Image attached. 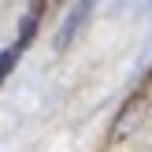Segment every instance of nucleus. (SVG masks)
Here are the masks:
<instances>
[{"label": "nucleus", "instance_id": "nucleus-1", "mask_svg": "<svg viewBox=\"0 0 152 152\" xmlns=\"http://www.w3.org/2000/svg\"><path fill=\"white\" fill-rule=\"evenodd\" d=\"M89 11H93V0H78V4H74V11L67 15V22L59 26V34H56V48H67V45L74 41V34H78L82 22L89 19Z\"/></svg>", "mask_w": 152, "mask_h": 152}, {"label": "nucleus", "instance_id": "nucleus-2", "mask_svg": "<svg viewBox=\"0 0 152 152\" xmlns=\"http://www.w3.org/2000/svg\"><path fill=\"white\" fill-rule=\"evenodd\" d=\"M41 15H45V0H30V7H26V15H22V22H19V37H15V45H19L22 52H26V45L37 37V26H41Z\"/></svg>", "mask_w": 152, "mask_h": 152}, {"label": "nucleus", "instance_id": "nucleus-3", "mask_svg": "<svg viewBox=\"0 0 152 152\" xmlns=\"http://www.w3.org/2000/svg\"><path fill=\"white\" fill-rule=\"evenodd\" d=\"M19 56H22V48H19L15 41L7 45L4 52H0V86H4V82H7V74L15 71V63H19Z\"/></svg>", "mask_w": 152, "mask_h": 152}]
</instances>
